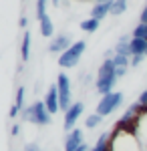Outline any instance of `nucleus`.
Masks as SVG:
<instances>
[{"instance_id": "19", "label": "nucleus", "mask_w": 147, "mask_h": 151, "mask_svg": "<svg viewBox=\"0 0 147 151\" xmlns=\"http://www.w3.org/2000/svg\"><path fill=\"white\" fill-rule=\"evenodd\" d=\"M115 69H129L131 67V57H123V55H115L113 57Z\"/></svg>"}, {"instance_id": "17", "label": "nucleus", "mask_w": 147, "mask_h": 151, "mask_svg": "<svg viewBox=\"0 0 147 151\" xmlns=\"http://www.w3.org/2000/svg\"><path fill=\"white\" fill-rule=\"evenodd\" d=\"M99 24H101V20H97V18H87V20H81V30H85V32H97Z\"/></svg>"}, {"instance_id": "29", "label": "nucleus", "mask_w": 147, "mask_h": 151, "mask_svg": "<svg viewBox=\"0 0 147 151\" xmlns=\"http://www.w3.org/2000/svg\"><path fill=\"white\" fill-rule=\"evenodd\" d=\"M97 4H101V2H113V0H95Z\"/></svg>"}, {"instance_id": "30", "label": "nucleus", "mask_w": 147, "mask_h": 151, "mask_svg": "<svg viewBox=\"0 0 147 151\" xmlns=\"http://www.w3.org/2000/svg\"><path fill=\"white\" fill-rule=\"evenodd\" d=\"M53 4H55V6H61V0H53Z\"/></svg>"}, {"instance_id": "15", "label": "nucleus", "mask_w": 147, "mask_h": 151, "mask_svg": "<svg viewBox=\"0 0 147 151\" xmlns=\"http://www.w3.org/2000/svg\"><path fill=\"white\" fill-rule=\"evenodd\" d=\"M30 40H32V36L26 30L22 35V45H20V57H22V60H28L30 58Z\"/></svg>"}, {"instance_id": "21", "label": "nucleus", "mask_w": 147, "mask_h": 151, "mask_svg": "<svg viewBox=\"0 0 147 151\" xmlns=\"http://www.w3.org/2000/svg\"><path fill=\"white\" fill-rule=\"evenodd\" d=\"M131 36H133V38H143V40H147V24H141V22H139L135 28H133Z\"/></svg>"}, {"instance_id": "26", "label": "nucleus", "mask_w": 147, "mask_h": 151, "mask_svg": "<svg viewBox=\"0 0 147 151\" xmlns=\"http://www.w3.org/2000/svg\"><path fill=\"white\" fill-rule=\"evenodd\" d=\"M18 24H20V28H26V26H28V18H26V16H20Z\"/></svg>"}, {"instance_id": "20", "label": "nucleus", "mask_w": 147, "mask_h": 151, "mask_svg": "<svg viewBox=\"0 0 147 151\" xmlns=\"http://www.w3.org/2000/svg\"><path fill=\"white\" fill-rule=\"evenodd\" d=\"M101 121H103V117L99 115V113H93V115H89L87 119H85V127L87 129H95L97 125H101Z\"/></svg>"}, {"instance_id": "2", "label": "nucleus", "mask_w": 147, "mask_h": 151, "mask_svg": "<svg viewBox=\"0 0 147 151\" xmlns=\"http://www.w3.org/2000/svg\"><path fill=\"white\" fill-rule=\"evenodd\" d=\"M24 121H28V123H34V125H48L50 121H53V115H50V111L46 109L45 101H36V103L28 105V107H24V111L20 113Z\"/></svg>"}, {"instance_id": "14", "label": "nucleus", "mask_w": 147, "mask_h": 151, "mask_svg": "<svg viewBox=\"0 0 147 151\" xmlns=\"http://www.w3.org/2000/svg\"><path fill=\"white\" fill-rule=\"evenodd\" d=\"M38 22H40V35L45 36V38H50V36L55 35V24H53V20H50L48 14H46L45 18H40Z\"/></svg>"}, {"instance_id": "27", "label": "nucleus", "mask_w": 147, "mask_h": 151, "mask_svg": "<svg viewBox=\"0 0 147 151\" xmlns=\"http://www.w3.org/2000/svg\"><path fill=\"white\" fill-rule=\"evenodd\" d=\"M77 151H91V149H89V145H87V143H83V145H81Z\"/></svg>"}, {"instance_id": "10", "label": "nucleus", "mask_w": 147, "mask_h": 151, "mask_svg": "<svg viewBox=\"0 0 147 151\" xmlns=\"http://www.w3.org/2000/svg\"><path fill=\"white\" fill-rule=\"evenodd\" d=\"M83 143H85L83 141V131L81 129H73L65 137V151H77Z\"/></svg>"}, {"instance_id": "8", "label": "nucleus", "mask_w": 147, "mask_h": 151, "mask_svg": "<svg viewBox=\"0 0 147 151\" xmlns=\"http://www.w3.org/2000/svg\"><path fill=\"white\" fill-rule=\"evenodd\" d=\"M73 47V42H71V36L68 35H58V36H55L50 42H48V52H53V55H63L67 48H71Z\"/></svg>"}, {"instance_id": "13", "label": "nucleus", "mask_w": 147, "mask_h": 151, "mask_svg": "<svg viewBox=\"0 0 147 151\" xmlns=\"http://www.w3.org/2000/svg\"><path fill=\"white\" fill-rule=\"evenodd\" d=\"M111 4H113V2H101V4H95L93 10H91V18L103 20L107 14H111Z\"/></svg>"}, {"instance_id": "12", "label": "nucleus", "mask_w": 147, "mask_h": 151, "mask_svg": "<svg viewBox=\"0 0 147 151\" xmlns=\"http://www.w3.org/2000/svg\"><path fill=\"white\" fill-rule=\"evenodd\" d=\"M24 111V87H18L16 91V101L10 107V119H16V115H20Z\"/></svg>"}, {"instance_id": "1", "label": "nucleus", "mask_w": 147, "mask_h": 151, "mask_svg": "<svg viewBox=\"0 0 147 151\" xmlns=\"http://www.w3.org/2000/svg\"><path fill=\"white\" fill-rule=\"evenodd\" d=\"M117 81H119V77H117V69H115L113 58H105L101 63V67L97 69V81H95L97 93L101 95V97L113 93Z\"/></svg>"}, {"instance_id": "25", "label": "nucleus", "mask_w": 147, "mask_h": 151, "mask_svg": "<svg viewBox=\"0 0 147 151\" xmlns=\"http://www.w3.org/2000/svg\"><path fill=\"white\" fill-rule=\"evenodd\" d=\"M10 133H12V135H14V137H16V135H20V125H18V123H16V125H12Z\"/></svg>"}, {"instance_id": "24", "label": "nucleus", "mask_w": 147, "mask_h": 151, "mask_svg": "<svg viewBox=\"0 0 147 151\" xmlns=\"http://www.w3.org/2000/svg\"><path fill=\"white\" fill-rule=\"evenodd\" d=\"M139 22H141V24H147V6L141 10V14H139Z\"/></svg>"}, {"instance_id": "5", "label": "nucleus", "mask_w": 147, "mask_h": 151, "mask_svg": "<svg viewBox=\"0 0 147 151\" xmlns=\"http://www.w3.org/2000/svg\"><path fill=\"white\" fill-rule=\"evenodd\" d=\"M123 93H119V91H113V93L105 95V97H101V101L97 103V111L95 113H99L101 117H107L111 115L113 111H117L121 105H123Z\"/></svg>"}, {"instance_id": "6", "label": "nucleus", "mask_w": 147, "mask_h": 151, "mask_svg": "<svg viewBox=\"0 0 147 151\" xmlns=\"http://www.w3.org/2000/svg\"><path fill=\"white\" fill-rule=\"evenodd\" d=\"M57 89H58V97H61V111L67 113L73 107V95H71V79L65 73H58L57 77Z\"/></svg>"}, {"instance_id": "4", "label": "nucleus", "mask_w": 147, "mask_h": 151, "mask_svg": "<svg viewBox=\"0 0 147 151\" xmlns=\"http://www.w3.org/2000/svg\"><path fill=\"white\" fill-rule=\"evenodd\" d=\"M85 50H87V42H85V40L73 42V47L67 48V50L58 57V67H63V69H75V67L79 65V60H81V57H83Z\"/></svg>"}, {"instance_id": "23", "label": "nucleus", "mask_w": 147, "mask_h": 151, "mask_svg": "<svg viewBox=\"0 0 147 151\" xmlns=\"http://www.w3.org/2000/svg\"><path fill=\"white\" fill-rule=\"evenodd\" d=\"M143 58L145 57H131V67H139L143 63Z\"/></svg>"}, {"instance_id": "18", "label": "nucleus", "mask_w": 147, "mask_h": 151, "mask_svg": "<svg viewBox=\"0 0 147 151\" xmlns=\"http://www.w3.org/2000/svg\"><path fill=\"white\" fill-rule=\"evenodd\" d=\"M125 10H127V0H113V4H111V14L113 16H121Z\"/></svg>"}, {"instance_id": "28", "label": "nucleus", "mask_w": 147, "mask_h": 151, "mask_svg": "<svg viewBox=\"0 0 147 151\" xmlns=\"http://www.w3.org/2000/svg\"><path fill=\"white\" fill-rule=\"evenodd\" d=\"M26 151H40V149H38L36 145H28V147H26Z\"/></svg>"}, {"instance_id": "22", "label": "nucleus", "mask_w": 147, "mask_h": 151, "mask_svg": "<svg viewBox=\"0 0 147 151\" xmlns=\"http://www.w3.org/2000/svg\"><path fill=\"white\" fill-rule=\"evenodd\" d=\"M46 16V0H36V18H45Z\"/></svg>"}, {"instance_id": "9", "label": "nucleus", "mask_w": 147, "mask_h": 151, "mask_svg": "<svg viewBox=\"0 0 147 151\" xmlns=\"http://www.w3.org/2000/svg\"><path fill=\"white\" fill-rule=\"evenodd\" d=\"M45 105H46V109L50 111V115H55V113L61 111V97H58L57 85L48 87V91H46V95H45Z\"/></svg>"}, {"instance_id": "16", "label": "nucleus", "mask_w": 147, "mask_h": 151, "mask_svg": "<svg viewBox=\"0 0 147 151\" xmlns=\"http://www.w3.org/2000/svg\"><path fill=\"white\" fill-rule=\"evenodd\" d=\"M109 141H111V133H101V137L97 139L95 147H93L91 151H111V145H109Z\"/></svg>"}, {"instance_id": "11", "label": "nucleus", "mask_w": 147, "mask_h": 151, "mask_svg": "<svg viewBox=\"0 0 147 151\" xmlns=\"http://www.w3.org/2000/svg\"><path fill=\"white\" fill-rule=\"evenodd\" d=\"M129 47H131V57H147V40L131 36Z\"/></svg>"}, {"instance_id": "3", "label": "nucleus", "mask_w": 147, "mask_h": 151, "mask_svg": "<svg viewBox=\"0 0 147 151\" xmlns=\"http://www.w3.org/2000/svg\"><path fill=\"white\" fill-rule=\"evenodd\" d=\"M111 151H139V141H137L135 133H127L121 129H115L111 133Z\"/></svg>"}, {"instance_id": "7", "label": "nucleus", "mask_w": 147, "mask_h": 151, "mask_svg": "<svg viewBox=\"0 0 147 151\" xmlns=\"http://www.w3.org/2000/svg\"><path fill=\"white\" fill-rule=\"evenodd\" d=\"M83 111H85V105L81 103V101H77V103H73V107H71L67 113H65V121H63V127H65V131H67V133L75 129L77 121H79L81 115H83Z\"/></svg>"}]
</instances>
